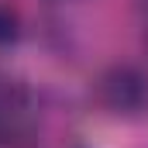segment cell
Wrapping results in <instances>:
<instances>
[{"mask_svg": "<svg viewBox=\"0 0 148 148\" xmlns=\"http://www.w3.org/2000/svg\"><path fill=\"white\" fill-rule=\"evenodd\" d=\"M24 131V97L21 90L0 76V141H10Z\"/></svg>", "mask_w": 148, "mask_h": 148, "instance_id": "cell-2", "label": "cell"}, {"mask_svg": "<svg viewBox=\"0 0 148 148\" xmlns=\"http://www.w3.org/2000/svg\"><path fill=\"white\" fill-rule=\"evenodd\" d=\"M17 35H21V21H17V14H14L7 3H0V45L17 41Z\"/></svg>", "mask_w": 148, "mask_h": 148, "instance_id": "cell-3", "label": "cell"}, {"mask_svg": "<svg viewBox=\"0 0 148 148\" xmlns=\"http://www.w3.org/2000/svg\"><path fill=\"white\" fill-rule=\"evenodd\" d=\"M100 100L107 110L124 117L148 110V76L134 66H114L100 76Z\"/></svg>", "mask_w": 148, "mask_h": 148, "instance_id": "cell-1", "label": "cell"}]
</instances>
